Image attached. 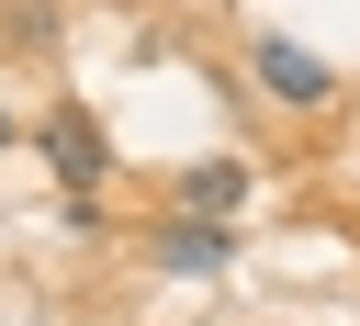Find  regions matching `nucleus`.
<instances>
[{
	"label": "nucleus",
	"mask_w": 360,
	"mask_h": 326,
	"mask_svg": "<svg viewBox=\"0 0 360 326\" xmlns=\"http://www.w3.org/2000/svg\"><path fill=\"white\" fill-rule=\"evenodd\" d=\"M45 157H56V180H68V225H101V169H112V146H101V124L90 112H45Z\"/></svg>",
	"instance_id": "nucleus-1"
},
{
	"label": "nucleus",
	"mask_w": 360,
	"mask_h": 326,
	"mask_svg": "<svg viewBox=\"0 0 360 326\" xmlns=\"http://www.w3.org/2000/svg\"><path fill=\"white\" fill-rule=\"evenodd\" d=\"M158 259H169V270H191V281H202V270H225V225H214V214H180V225H169V236H158Z\"/></svg>",
	"instance_id": "nucleus-4"
},
{
	"label": "nucleus",
	"mask_w": 360,
	"mask_h": 326,
	"mask_svg": "<svg viewBox=\"0 0 360 326\" xmlns=\"http://www.w3.org/2000/svg\"><path fill=\"white\" fill-rule=\"evenodd\" d=\"M236 202H248V169H236V157H202V169L180 180V214H214V225H225Z\"/></svg>",
	"instance_id": "nucleus-3"
},
{
	"label": "nucleus",
	"mask_w": 360,
	"mask_h": 326,
	"mask_svg": "<svg viewBox=\"0 0 360 326\" xmlns=\"http://www.w3.org/2000/svg\"><path fill=\"white\" fill-rule=\"evenodd\" d=\"M0 146H11V112H0Z\"/></svg>",
	"instance_id": "nucleus-5"
},
{
	"label": "nucleus",
	"mask_w": 360,
	"mask_h": 326,
	"mask_svg": "<svg viewBox=\"0 0 360 326\" xmlns=\"http://www.w3.org/2000/svg\"><path fill=\"white\" fill-rule=\"evenodd\" d=\"M259 90H281V101H326L338 79H326V56H315V45H292V34H259Z\"/></svg>",
	"instance_id": "nucleus-2"
}]
</instances>
